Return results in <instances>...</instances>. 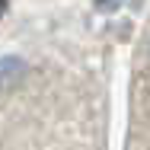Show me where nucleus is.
<instances>
[{"label":"nucleus","mask_w":150,"mask_h":150,"mask_svg":"<svg viewBox=\"0 0 150 150\" xmlns=\"http://www.w3.org/2000/svg\"><path fill=\"white\" fill-rule=\"evenodd\" d=\"M19 77H23V64H19V61H13V58L0 61V90L19 83Z\"/></svg>","instance_id":"nucleus-1"},{"label":"nucleus","mask_w":150,"mask_h":150,"mask_svg":"<svg viewBox=\"0 0 150 150\" xmlns=\"http://www.w3.org/2000/svg\"><path fill=\"white\" fill-rule=\"evenodd\" d=\"M0 10H3V6H0Z\"/></svg>","instance_id":"nucleus-2"}]
</instances>
